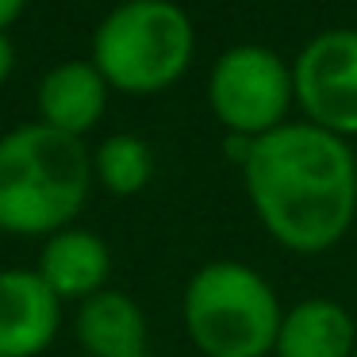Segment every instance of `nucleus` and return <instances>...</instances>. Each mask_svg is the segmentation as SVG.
<instances>
[{
  "label": "nucleus",
  "mask_w": 357,
  "mask_h": 357,
  "mask_svg": "<svg viewBox=\"0 0 357 357\" xmlns=\"http://www.w3.org/2000/svg\"><path fill=\"white\" fill-rule=\"evenodd\" d=\"M242 181L254 215L284 250L323 254L354 227L357 158L346 139L307 119L250 142Z\"/></svg>",
  "instance_id": "1"
},
{
  "label": "nucleus",
  "mask_w": 357,
  "mask_h": 357,
  "mask_svg": "<svg viewBox=\"0 0 357 357\" xmlns=\"http://www.w3.org/2000/svg\"><path fill=\"white\" fill-rule=\"evenodd\" d=\"M357 326L342 303L303 300L280 315L273 357H354Z\"/></svg>",
  "instance_id": "10"
},
{
  "label": "nucleus",
  "mask_w": 357,
  "mask_h": 357,
  "mask_svg": "<svg viewBox=\"0 0 357 357\" xmlns=\"http://www.w3.org/2000/svg\"><path fill=\"white\" fill-rule=\"evenodd\" d=\"M196 50V27L173 0H123L100 20L93 58L108 89L150 96L185 77Z\"/></svg>",
  "instance_id": "3"
},
{
  "label": "nucleus",
  "mask_w": 357,
  "mask_h": 357,
  "mask_svg": "<svg viewBox=\"0 0 357 357\" xmlns=\"http://www.w3.org/2000/svg\"><path fill=\"white\" fill-rule=\"evenodd\" d=\"M208 104L215 119L231 135L261 139L288 123V108L296 104L292 66L269 47L238 43L223 50L208 73Z\"/></svg>",
  "instance_id": "5"
},
{
  "label": "nucleus",
  "mask_w": 357,
  "mask_h": 357,
  "mask_svg": "<svg viewBox=\"0 0 357 357\" xmlns=\"http://www.w3.org/2000/svg\"><path fill=\"white\" fill-rule=\"evenodd\" d=\"M93 188L85 142L47 123H24L0 139V231L58 234L77 219Z\"/></svg>",
  "instance_id": "2"
},
{
  "label": "nucleus",
  "mask_w": 357,
  "mask_h": 357,
  "mask_svg": "<svg viewBox=\"0 0 357 357\" xmlns=\"http://www.w3.org/2000/svg\"><path fill=\"white\" fill-rule=\"evenodd\" d=\"M35 273L47 280V288L58 300H89V296H96L104 288V280H108L112 254H108L100 234L66 227V231H58L47 238Z\"/></svg>",
  "instance_id": "9"
},
{
  "label": "nucleus",
  "mask_w": 357,
  "mask_h": 357,
  "mask_svg": "<svg viewBox=\"0 0 357 357\" xmlns=\"http://www.w3.org/2000/svg\"><path fill=\"white\" fill-rule=\"evenodd\" d=\"M93 173L112 196H135L154 177V154L139 135H112L96 146Z\"/></svg>",
  "instance_id": "12"
},
{
  "label": "nucleus",
  "mask_w": 357,
  "mask_h": 357,
  "mask_svg": "<svg viewBox=\"0 0 357 357\" xmlns=\"http://www.w3.org/2000/svg\"><path fill=\"white\" fill-rule=\"evenodd\" d=\"M12 70H16V47H12L8 31H0V85L12 77Z\"/></svg>",
  "instance_id": "13"
},
{
  "label": "nucleus",
  "mask_w": 357,
  "mask_h": 357,
  "mask_svg": "<svg viewBox=\"0 0 357 357\" xmlns=\"http://www.w3.org/2000/svg\"><path fill=\"white\" fill-rule=\"evenodd\" d=\"M296 104L307 123L349 139L357 135V31L331 27L307 39L292 66Z\"/></svg>",
  "instance_id": "6"
},
{
  "label": "nucleus",
  "mask_w": 357,
  "mask_h": 357,
  "mask_svg": "<svg viewBox=\"0 0 357 357\" xmlns=\"http://www.w3.org/2000/svg\"><path fill=\"white\" fill-rule=\"evenodd\" d=\"M62 323V300L35 269H0V357H39Z\"/></svg>",
  "instance_id": "7"
},
{
  "label": "nucleus",
  "mask_w": 357,
  "mask_h": 357,
  "mask_svg": "<svg viewBox=\"0 0 357 357\" xmlns=\"http://www.w3.org/2000/svg\"><path fill=\"white\" fill-rule=\"evenodd\" d=\"M77 342L89 357H131L146 354V315L127 292L100 288L81 300Z\"/></svg>",
  "instance_id": "11"
},
{
  "label": "nucleus",
  "mask_w": 357,
  "mask_h": 357,
  "mask_svg": "<svg viewBox=\"0 0 357 357\" xmlns=\"http://www.w3.org/2000/svg\"><path fill=\"white\" fill-rule=\"evenodd\" d=\"M185 331L204 357H265L277 346L280 303L242 261H208L185 288Z\"/></svg>",
  "instance_id": "4"
},
{
  "label": "nucleus",
  "mask_w": 357,
  "mask_h": 357,
  "mask_svg": "<svg viewBox=\"0 0 357 357\" xmlns=\"http://www.w3.org/2000/svg\"><path fill=\"white\" fill-rule=\"evenodd\" d=\"M131 357H150V354H131Z\"/></svg>",
  "instance_id": "15"
},
{
  "label": "nucleus",
  "mask_w": 357,
  "mask_h": 357,
  "mask_svg": "<svg viewBox=\"0 0 357 357\" xmlns=\"http://www.w3.org/2000/svg\"><path fill=\"white\" fill-rule=\"evenodd\" d=\"M104 108H108V81L93 62L73 58L47 70V77L39 81V123L62 135L73 139L89 135L104 119Z\"/></svg>",
  "instance_id": "8"
},
{
  "label": "nucleus",
  "mask_w": 357,
  "mask_h": 357,
  "mask_svg": "<svg viewBox=\"0 0 357 357\" xmlns=\"http://www.w3.org/2000/svg\"><path fill=\"white\" fill-rule=\"evenodd\" d=\"M354 357H357V354H354Z\"/></svg>",
  "instance_id": "16"
},
{
  "label": "nucleus",
  "mask_w": 357,
  "mask_h": 357,
  "mask_svg": "<svg viewBox=\"0 0 357 357\" xmlns=\"http://www.w3.org/2000/svg\"><path fill=\"white\" fill-rule=\"evenodd\" d=\"M24 8H27V0H0V31H8Z\"/></svg>",
  "instance_id": "14"
}]
</instances>
